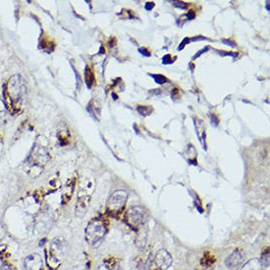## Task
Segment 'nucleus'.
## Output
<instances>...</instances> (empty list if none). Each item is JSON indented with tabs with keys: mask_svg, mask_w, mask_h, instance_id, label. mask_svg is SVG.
<instances>
[{
	"mask_svg": "<svg viewBox=\"0 0 270 270\" xmlns=\"http://www.w3.org/2000/svg\"><path fill=\"white\" fill-rule=\"evenodd\" d=\"M172 257L166 250L162 249L156 253L155 257V263L156 267L160 270H167L172 264Z\"/></svg>",
	"mask_w": 270,
	"mask_h": 270,
	"instance_id": "obj_9",
	"label": "nucleus"
},
{
	"mask_svg": "<svg viewBox=\"0 0 270 270\" xmlns=\"http://www.w3.org/2000/svg\"><path fill=\"white\" fill-rule=\"evenodd\" d=\"M222 41H223L224 44H227V45H229V46H231V47H235V46L237 45L236 42H234L233 40H230V39H223Z\"/></svg>",
	"mask_w": 270,
	"mask_h": 270,
	"instance_id": "obj_23",
	"label": "nucleus"
},
{
	"mask_svg": "<svg viewBox=\"0 0 270 270\" xmlns=\"http://www.w3.org/2000/svg\"><path fill=\"white\" fill-rule=\"evenodd\" d=\"M221 55H231V56H234L236 57L237 56V53H232V52H219Z\"/></svg>",
	"mask_w": 270,
	"mask_h": 270,
	"instance_id": "obj_26",
	"label": "nucleus"
},
{
	"mask_svg": "<svg viewBox=\"0 0 270 270\" xmlns=\"http://www.w3.org/2000/svg\"><path fill=\"white\" fill-rule=\"evenodd\" d=\"M6 115H7V106L3 101L0 100V124L5 120Z\"/></svg>",
	"mask_w": 270,
	"mask_h": 270,
	"instance_id": "obj_17",
	"label": "nucleus"
},
{
	"mask_svg": "<svg viewBox=\"0 0 270 270\" xmlns=\"http://www.w3.org/2000/svg\"><path fill=\"white\" fill-rule=\"evenodd\" d=\"M85 78H86V84L88 86V88L90 89L91 86L94 84L95 82V78H94V74L92 69L90 68V66H87L86 71H85Z\"/></svg>",
	"mask_w": 270,
	"mask_h": 270,
	"instance_id": "obj_12",
	"label": "nucleus"
},
{
	"mask_svg": "<svg viewBox=\"0 0 270 270\" xmlns=\"http://www.w3.org/2000/svg\"><path fill=\"white\" fill-rule=\"evenodd\" d=\"M0 270H14L11 268V267H9L8 265H3L1 268H0Z\"/></svg>",
	"mask_w": 270,
	"mask_h": 270,
	"instance_id": "obj_28",
	"label": "nucleus"
},
{
	"mask_svg": "<svg viewBox=\"0 0 270 270\" xmlns=\"http://www.w3.org/2000/svg\"><path fill=\"white\" fill-rule=\"evenodd\" d=\"M154 7H155V3H154V2H146V3H145V9H146L148 11H151Z\"/></svg>",
	"mask_w": 270,
	"mask_h": 270,
	"instance_id": "obj_24",
	"label": "nucleus"
},
{
	"mask_svg": "<svg viewBox=\"0 0 270 270\" xmlns=\"http://www.w3.org/2000/svg\"><path fill=\"white\" fill-rule=\"evenodd\" d=\"M173 5H174L175 7H177V8L183 9V10H186V9H188V7H189L188 3L184 2V1H173Z\"/></svg>",
	"mask_w": 270,
	"mask_h": 270,
	"instance_id": "obj_19",
	"label": "nucleus"
},
{
	"mask_svg": "<svg viewBox=\"0 0 270 270\" xmlns=\"http://www.w3.org/2000/svg\"><path fill=\"white\" fill-rule=\"evenodd\" d=\"M137 110L138 112L142 116H149L151 115L154 111V108L150 105H139L137 107Z\"/></svg>",
	"mask_w": 270,
	"mask_h": 270,
	"instance_id": "obj_15",
	"label": "nucleus"
},
{
	"mask_svg": "<svg viewBox=\"0 0 270 270\" xmlns=\"http://www.w3.org/2000/svg\"><path fill=\"white\" fill-rule=\"evenodd\" d=\"M50 160L48 152L41 145H35L31 152L30 156L27 159L26 164L28 168H42L46 165Z\"/></svg>",
	"mask_w": 270,
	"mask_h": 270,
	"instance_id": "obj_4",
	"label": "nucleus"
},
{
	"mask_svg": "<svg viewBox=\"0 0 270 270\" xmlns=\"http://www.w3.org/2000/svg\"><path fill=\"white\" fill-rule=\"evenodd\" d=\"M194 17H195V13H194L193 11H189V13H188V18H189L190 20H193V19H194Z\"/></svg>",
	"mask_w": 270,
	"mask_h": 270,
	"instance_id": "obj_27",
	"label": "nucleus"
},
{
	"mask_svg": "<svg viewBox=\"0 0 270 270\" xmlns=\"http://www.w3.org/2000/svg\"><path fill=\"white\" fill-rule=\"evenodd\" d=\"M90 193H88L87 189H82L78 194L77 204H76V215L77 217H83L90 206Z\"/></svg>",
	"mask_w": 270,
	"mask_h": 270,
	"instance_id": "obj_7",
	"label": "nucleus"
},
{
	"mask_svg": "<svg viewBox=\"0 0 270 270\" xmlns=\"http://www.w3.org/2000/svg\"><path fill=\"white\" fill-rule=\"evenodd\" d=\"M5 94L14 112L22 110L27 99V86L24 78L21 75H14L10 78L6 84Z\"/></svg>",
	"mask_w": 270,
	"mask_h": 270,
	"instance_id": "obj_1",
	"label": "nucleus"
},
{
	"mask_svg": "<svg viewBox=\"0 0 270 270\" xmlns=\"http://www.w3.org/2000/svg\"><path fill=\"white\" fill-rule=\"evenodd\" d=\"M173 62H174V59L172 58V56H171L170 54H167V55H165V56L163 57V59H162V63H163V64H172Z\"/></svg>",
	"mask_w": 270,
	"mask_h": 270,
	"instance_id": "obj_20",
	"label": "nucleus"
},
{
	"mask_svg": "<svg viewBox=\"0 0 270 270\" xmlns=\"http://www.w3.org/2000/svg\"><path fill=\"white\" fill-rule=\"evenodd\" d=\"M207 50H209V47H208V46H206V48H204V50H202V52H199L198 54H195V55L193 56V59H197V58H198V57H199L200 55H202V54H203L204 52H207Z\"/></svg>",
	"mask_w": 270,
	"mask_h": 270,
	"instance_id": "obj_25",
	"label": "nucleus"
},
{
	"mask_svg": "<svg viewBox=\"0 0 270 270\" xmlns=\"http://www.w3.org/2000/svg\"><path fill=\"white\" fill-rule=\"evenodd\" d=\"M262 269V264L260 259L258 258H253L246 262L241 270H261Z\"/></svg>",
	"mask_w": 270,
	"mask_h": 270,
	"instance_id": "obj_11",
	"label": "nucleus"
},
{
	"mask_svg": "<svg viewBox=\"0 0 270 270\" xmlns=\"http://www.w3.org/2000/svg\"><path fill=\"white\" fill-rule=\"evenodd\" d=\"M151 76L155 79V83H157L159 85H163V84H165V83H167L168 82L167 78L163 76V75H159V74H157V75H152L151 74Z\"/></svg>",
	"mask_w": 270,
	"mask_h": 270,
	"instance_id": "obj_18",
	"label": "nucleus"
},
{
	"mask_svg": "<svg viewBox=\"0 0 270 270\" xmlns=\"http://www.w3.org/2000/svg\"><path fill=\"white\" fill-rule=\"evenodd\" d=\"M24 266L26 270H42V258L39 254H32L25 258Z\"/></svg>",
	"mask_w": 270,
	"mask_h": 270,
	"instance_id": "obj_10",
	"label": "nucleus"
},
{
	"mask_svg": "<svg viewBox=\"0 0 270 270\" xmlns=\"http://www.w3.org/2000/svg\"><path fill=\"white\" fill-rule=\"evenodd\" d=\"M139 52H140L141 54H142L143 56H145V57H150V56L152 55L151 52H150L148 48H145V47H142V48H140V50H139Z\"/></svg>",
	"mask_w": 270,
	"mask_h": 270,
	"instance_id": "obj_22",
	"label": "nucleus"
},
{
	"mask_svg": "<svg viewBox=\"0 0 270 270\" xmlns=\"http://www.w3.org/2000/svg\"><path fill=\"white\" fill-rule=\"evenodd\" d=\"M106 232L107 228L104 221L102 219H92L88 224L85 232V238L87 243L90 246L99 244L103 241L104 236L106 235Z\"/></svg>",
	"mask_w": 270,
	"mask_h": 270,
	"instance_id": "obj_3",
	"label": "nucleus"
},
{
	"mask_svg": "<svg viewBox=\"0 0 270 270\" xmlns=\"http://www.w3.org/2000/svg\"><path fill=\"white\" fill-rule=\"evenodd\" d=\"M58 140L61 145H67V143L70 141V133L67 129L58 131Z\"/></svg>",
	"mask_w": 270,
	"mask_h": 270,
	"instance_id": "obj_13",
	"label": "nucleus"
},
{
	"mask_svg": "<svg viewBox=\"0 0 270 270\" xmlns=\"http://www.w3.org/2000/svg\"><path fill=\"white\" fill-rule=\"evenodd\" d=\"M244 258L246 256L244 252L240 249H237L225 259V264L230 270L239 269L244 263Z\"/></svg>",
	"mask_w": 270,
	"mask_h": 270,
	"instance_id": "obj_8",
	"label": "nucleus"
},
{
	"mask_svg": "<svg viewBox=\"0 0 270 270\" xmlns=\"http://www.w3.org/2000/svg\"><path fill=\"white\" fill-rule=\"evenodd\" d=\"M96 270H121V267H120V264L118 262L111 263V262L104 261L97 267Z\"/></svg>",
	"mask_w": 270,
	"mask_h": 270,
	"instance_id": "obj_14",
	"label": "nucleus"
},
{
	"mask_svg": "<svg viewBox=\"0 0 270 270\" xmlns=\"http://www.w3.org/2000/svg\"><path fill=\"white\" fill-rule=\"evenodd\" d=\"M128 199V192L124 190H119L112 193L107 201V211L110 214H119L126 206Z\"/></svg>",
	"mask_w": 270,
	"mask_h": 270,
	"instance_id": "obj_5",
	"label": "nucleus"
},
{
	"mask_svg": "<svg viewBox=\"0 0 270 270\" xmlns=\"http://www.w3.org/2000/svg\"><path fill=\"white\" fill-rule=\"evenodd\" d=\"M125 220L131 228L140 229L145 221V211L141 206H132L126 212Z\"/></svg>",
	"mask_w": 270,
	"mask_h": 270,
	"instance_id": "obj_6",
	"label": "nucleus"
},
{
	"mask_svg": "<svg viewBox=\"0 0 270 270\" xmlns=\"http://www.w3.org/2000/svg\"><path fill=\"white\" fill-rule=\"evenodd\" d=\"M190 41H191V39H189V38H185V39H183V41L181 42L180 45L178 46V51L181 52L188 43H190Z\"/></svg>",
	"mask_w": 270,
	"mask_h": 270,
	"instance_id": "obj_21",
	"label": "nucleus"
},
{
	"mask_svg": "<svg viewBox=\"0 0 270 270\" xmlns=\"http://www.w3.org/2000/svg\"><path fill=\"white\" fill-rule=\"evenodd\" d=\"M68 252V244L62 238H55L51 243L50 256L46 257L50 268L56 269Z\"/></svg>",
	"mask_w": 270,
	"mask_h": 270,
	"instance_id": "obj_2",
	"label": "nucleus"
},
{
	"mask_svg": "<svg viewBox=\"0 0 270 270\" xmlns=\"http://www.w3.org/2000/svg\"><path fill=\"white\" fill-rule=\"evenodd\" d=\"M260 261H261L262 266H265V267H268L269 266V249L268 248L262 254Z\"/></svg>",
	"mask_w": 270,
	"mask_h": 270,
	"instance_id": "obj_16",
	"label": "nucleus"
}]
</instances>
